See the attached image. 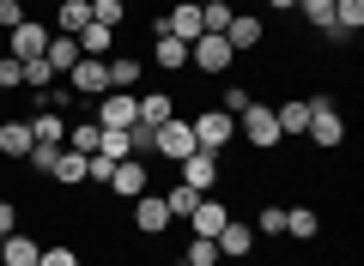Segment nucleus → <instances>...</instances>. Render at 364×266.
<instances>
[{
    "label": "nucleus",
    "mask_w": 364,
    "mask_h": 266,
    "mask_svg": "<svg viewBox=\"0 0 364 266\" xmlns=\"http://www.w3.org/2000/svg\"><path fill=\"white\" fill-rule=\"evenodd\" d=\"M13 230H18V206L0 200V236H13Z\"/></svg>",
    "instance_id": "nucleus-42"
},
{
    "label": "nucleus",
    "mask_w": 364,
    "mask_h": 266,
    "mask_svg": "<svg viewBox=\"0 0 364 266\" xmlns=\"http://www.w3.org/2000/svg\"><path fill=\"white\" fill-rule=\"evenodd\" d=\"M122 18H128V0H91V25L122 31Z\"/></svg>",
    "instance_id": "nucleus-30"
},
{
    "label": "nucleus",
    "mask_w": 364,
    "mask_h": 266,
    "mask_svg": "<svg viewBox=\"0 0 364 266\" xmlns=\"http://www.w3.org/2000/svg\"><path fill=\"white\" fill-rule=\"evenodd\" d=\"M25 25V0H0V31Z\"/></svg>",
    "instance_id": "nucleus-41"
},
{
    "label": "nucleus",
    "mask_w": 364,
    "mask_h": 266,
    "mask_svg": "<svg viewBox=\"0 0 364 266\" xmlns=\"http://www.w3.org/2000/svg\"><path fill=\"white\" fill-rule=\"evenodd\" d=\"M109 194H116V200H140V194H152V164H146V157H122L116 176H109Z\"/></svg>",
    "instance_id": "nucleus-7"
},
{
    "label": "nucleus",
    "mask_w": 364,
    "mask_h": 266,
    "mask_svg": "<svg viewBox=\"0 0 364 266\" xmlns=\"http://www.w3.org/2000/svg\"><path fill=\"white\" fill-rule=\"evenodd\" d=\"M31 140H37V145H67L61 109H37V115H31Z\"/></svg>",
    "instance_id": "nucleus-18"
},
{
    "label": "nucleus",
    "mask_w": 364,
    "mask_h": 266,
    "mask_svg": "<svg viewBox=\"0 0 364 266\" xmlns=\"http://www.w3.org/2000/svg\"><path fill=\"white\" fill-rule=\"evenodd\" d=\"M97 152H104L109 164H122V157H134V140H128V127H104V140H97Z\"/></svg>",
    "instance_id": "nucleus-27"
},
{
    "label": "nucleus",
    "mask_w": 364,
    "mask_h": 266,
    "mask_svg": "<svg viewBox=\"0 0 364 266\" xmlns=\"http://www.w3.org/2000/svg\"><path fill=\"white\" fill-rule=\"evenodd\" d=\"M61 85L73 91V97H91V103H97V97L109 91V67L97 61V55H79V61H73V73H67Z\"/></svg>",
    "instance_id": "nucleus-5"
},
{
    "label": "nucleus",
    "mask_w": 364,
    "mask_h": 266,
    "mask_svg": "<svg viewBox=\"0 0 364 266\" xmlns=\"http://www.w3.org/2000/svg\"><path fill=\"white\" fill-rule=\"evenodd\" d=\"M249 103H255V91H249V85H225V91H219V109H225V115H243Z\"/></svg>",
    "instance_id": "nucleus-36"
},
{
    "label": "nucleus",
    "mask_w": 364,
    "mask_h": 266,
    "mask_svg": "<svg viewBox=\"0 0 364 266\" xmlns=\"http://www.w3.org/2000/svg\"><path fill=\"white\" fill-rule=\"evenodd\" d=\"M188 127H195V152H225L237 140V115H225V109H200Z\"/></svg>",
    "instance_id": "nucleus-4"
},
{
    "label": "nucleus",
    "mask_w": 364,
    "mask_h": 266,
    "mask_svg": "<svg viewBox=\"0 0 364 266\" xmlns=\"http://www.w3.org/2000/svg\"><path fill=\"white\" fill-rule=\"evenodd\" d=\"M316 230H322V218H316L310 206H286V236H298V242H310Z\"/></svg>",
    "instance_id": "nucleus-25"
},
{
    "label": "nucleus",
    "mask_w": 364,
    "mask_h": 266,
    "mask_svg": "<svg viewBox=\"0 0 364 266\" xmlns=\"http://www.w3.org/2000/svg\"><path fill=\"white\" fill-rule=\"evenodd\" d=\"M37 254H43V242L25 236V230H13V236L0 242V266H37Z\"/></svg>",
    "instance_id": "nucleus-17"
},
{
    "label": "nucleus",
    "mask_w": 364,
    "mask_h": 266,
    "mask_svg": "<svg viewBox=\"0 0 364 266\" xmlns=\"http://www.w3.org/2000/svg\"><path fill=\"white\" fill-rule=\"evenodd\" d=\"M182 266H219V248H213V236H188V248H182Z\"/></svg>",
    "instance_id": "nucleus-33"
},
{
    "label": "nucleus",
    "mask_w": 364,
    "mask_h": 266,
    "mask_svg": "<svg viewBox=\"0 0 364 266\" xmlns=\"http://www.w3.org/2000/svg\"><path fill=\"white\" fill-rule=\"evenodd\" d=\"M225 43H231V55H255L261 43H267V25H261L255 13H237L231 25H225Z\"/></svg>",
    "instance_id": "nucleus-11"
},
{
    "label": "nucleus",
    "mask_w": 364,
    "mask_h": 266,
    "mask_svg": "<svg viewBox=\"0 0 364 266\" xmlns=\"http://www.w3.org/2000/svg\"><path fill=\"white\" fill-rule=\"evenodd\" d=\"M37 266H79V254L61 242V248H43V254H37Z\"/></svg>",
    "instance_id": "nucleus-40"
},
{
    "label": "nucleus",
    "mask_w": 364,
    "mask_h": 266,
    "mask_svg": "<svg viewBox=\"0 0 364 266\" xmlns=\"http://www.w3.org/2000/svg\"><path fill=\"white\" fill-rule=\"evenodd\" d=\"M170 115H176V103H170L164 91H152V97H140V121H146V127H164Z\"/></svg>",
    "instance_id": "nucleus-29"
},
{
    "label": "nucleus",
    "mask_w": 364,
    "mask_h": 266,
    "mask_svg": "<svg viewBox=\"0 0 364 266\" xmlns=\"http://www.w3.org/2000/svg\"><path fill=\"white\" fill-rule=\"evenodd\" d=\"M213 248H219V260H249V254H255V224L225 218V230L213 236Z\"/></svg>",
    "instance_id": "nucleus-10"
},
{
    "label": "nucleus",
    "mask_w": 364,
    "mask_h": 266,
    "mask_svg": "<svg viewBox=\"0 0 364 266\" xmlns=\"http://www.w3.org/2000/svg\"><path fill=\"white\" fill-rule=\"evenodd\" d=\"M85 25H91V0H61V31L67 37H79Z\"/></svg>",
    "instance_id": "nucleus-32"
},
{
    "label": "nucleus",
    "mask_w": 364,
    "mask_h": 266,
    "mask_svg": "<svg viewBox=\"0 0 364 266\" xmlns=\"http://www.w3.org/2000/svg\"><path fill=\"white\" fill-rule=\"evenodd\" d=\"M195 6H200V0H195Z\"/></svg>",
    "instance_id": "nucleus-45"
},
{
    "label": "nucleus",
    "mask_w": 364,
    "mask_h": 266,
    "mask_svg": "<svg viewBox=\"0 0 364 266\" xmlns=\"http://www.w3.org/2000/svg\"><path fill=\"white\" fill-rule=\"evenodd\" d=\"M109 91H134V85H140V73H146V67H140V55H109Z\"/></svg>",
    "instance_id": "nucleus-20"
},
{
    "label": "nucleus",
    "mask_w": 364,
    "mask_h": 266,
    "mask_svg": "<svg viewBox=\"0 0 364 266\" xmlns=\"http://www.w3.org/2000/svg\"><path fill=\"white\" fill-rule=\"evenodd\" d=\"M55 157H61V145H31V157H25V164L37 170L43 182H49V176H55Z\"/></svg>",
    "instance_id": "nucleus-38"
},
{
    "label": "nucleus",
    "mask_w": 364,
    "mask_h": 266,
    "mask_svg": "<svg viewBox=\"0 0 364 266\" xmlns=\"http://www.w3.org/2000/svg\"><path fill=\"white\" fill-rule=\"evenodd\" d=\"M304 133H310V145L334 152V145L346 140V115H340V103H334V97H316V103H310V127H304Z\"/></svg>",
    "instance_id": "nucleus-2"
},
{
    "label": "nucleus",
    "mask_w": 364,
    "mask_h": 266,
    "mask_svg": "<svg viewBox=\"0 0 364 266\" xmlns=\"http://www.w3.org/2000/svg\"><path fill=\"white\" fill-rule=\"evenodd\" d=\"M231 18H237L231 0H200V25H207L213 37H225V25H231Z\"/></svg>",
    "instance_id": "nucleus-26"
},
{
    "label": "nucleus",
    "mask_w": 364,
    "mask_h": 266,
    "mask_svg": "<svg viewBox=\"0 0 364 266\" xmlns=\"http://www.w3.org/2000/svg\"><path fill=\"white\" fill-rule=\"evenodd\" d=\"M43 61H49L55 67V73H73V61H79V37H67V31H55V37H49V49H43Z\"/></svg>",
    "instance_id": "nucleus-19"
},
{
    "label": "nucleus",
    "mask_w": 364,
    "mask_h": 266,
    "mask_svg": "<svg viewBox=\"0 0 364 266\" xmlns=\"http://www.w3.org/2000/svg\"><path fill=\"white\" fill-rule=\"evenodd\" d=\"M109 49H116V31H104V25H85V31H79V55L109 61Z\"/></svg>",
    "instance_id": "nucleus-24"
},
{
    "label": "nucleus",
    "mask_w": 364,
    "mask_h": 266,
    "mask_svg": "<svg viewBox=\"0 0 364 266\" xmlns=\"http://www.w3.org/2000/svg\"><path fill=\"white\" fill-rule=\"evenodd\" d=\"M273 121H279V133H304V127H310V103H304V97L273 103Z\"/></svg>",
    "instance_id": "nucleus-21"
},
{
    "label": "nucleus",
    "mask_w": 364,
    "mask_h": 266,
    "mask_svg": "<svg viewBox=\"0 0 364 266\" xmlns=\"http://www.w3.org/2000/svg\"><path fill=\"white\" fill-rule=\"evenodd\" d=\"M170 224H176V218H170L164 194H140V200H134V230H140V236H164Z\"/></svg>",
    "instance_id": "nucleus-9"
},
{
    "label": "nucleus",
    "mask_w": 364,
    "mask_h": 266,
    "mask_svg": "<svg viewBox=\"0 0 364 266\" xmlns=\"http://www.w3.org/2000/svg\"><path fill=\"white\" fill-rule=\"evenodd\" d=\"M231 61H237V55H231V43H225V37H213V31L188 43V67H195L200 79H225V73H231Z\"/></svg>",
    "instance_id": "nucleus-3"
},
{
    "label": "nucleus",
    "mask_w": 364,
    "mask_h": 266,
    "mask_svg": "<svg viewBox=\"0 0 364 266\" xmlns=\"http://www.w3.org/2000/svg\"><path fill=\"white\" fill-rule=\"evenodd\" d=\"M31 121H0V157H13V164H25L31 157Z\"/></svg>",
    "instance_id": "nucleus-16"
},
{
    "label": "nucleus",
    "mask_w": 364,
    "mask_h": 266,
    "mask_svg": "<svg viewBox=\"0 0 364 266\" xmlns=\"http://www.w3.org/2000/svg\"><path fill=\"white\" fill-rule=\"evenodd\" d=\"M0 97H6V91H0Z\"/></svg>",
    "instance_id": "nucleus-44"
},
{
    "label": "nucleus",
    "mask_w": 364,
    "mask_h": 266,
    "mask_svg": "<svg viewBox=\"0 0 364 266\" xmlns=\"http://www.w3.org/2000/svg\"><path fill=\"white\" fill-rule=\"evenodd\" d=\"M97 140H104V127H97V121H73V127H67V152H79V157L97 152Z\"/></svg>",
    "instance_id": "nucleus-23"
},
{
    "label": "nucleus",
    "mask_w": 364,
    "mask_h": 266,
    "mask_svg": "<svg viewBox=\"0 0 364 266\" xmlns=\"http://www.w3.org/2000/svg\"><path fill=\"white\" fill-rule=\"evenodd\" d=\"M25 85L43 97V91H55V85H61V73H55L49 61H25Z\"/></svg>",
    "instance_id": "nucleus-34"
},
{
    "label": "nucleus",
    "mask_w": 364,
    "mask_h": 266,
    "mask_svg": "<svg viewBox=\"0 0 364 266\" xmlns=\"http://www.w3.org/2000/svg\"><path fill=\"white\" fill-rule=\"evenodd\" d=\"M49 182H61V188H85V157L61 145V157H55V176H49Z\"/></svg>",
    "instance_id": "nucleus-22"
},
{
    "label": "nucleus",
    "mask_w": 364,
    "mask_h": 266,
    "mask_svg": "<svg viewBox=\"0 0 364 266\" xmlns=\"http://www.w3.org/2000/svg\"><path fill=\"white\" fill-rule=\"evenodd\" d=\"M176 170H182V182L195 194H213V182H219V152H188Z\"/></svg>",
    "instance_id": "nucleus-13"
},
{
    "label": "nucleus",
    "mask_w": 364,
    "mask_h": 266,
    "mask_svg": "<svg viewBox=\"0 0 364 266\" xmlns=\"http://www.w3.org/2000/svg\"><path fill=\"white\" fill-rule=\"evenodd\" d=\"M237 140H249L255 152H273V145L286 140V133H279V121H273V103H249V109L237 115Z\"/></svg>",
    "instance_id": "nucleus-1"
},
{
    "label": "nucleus",
    "mask_w": 364,
    "mask_h": 266,
    "mask_svg": "<svg viewBox=\"0 0 364 266\" xmlns=\"http://www.w3.org/2000/svg\"><path fill=\"white\" fill-rule=\"evenodd\" d=\"M195 152V127L188 121H176V115H170L164 127H158V157H170V164H182V157Z\"/></svg>",
    "instance_id": "nucleus-14"
},
{
    "label": "nucleus",
    "mask_w": 364,
    "mask_h": 266,
    "mask_svg": "<svg viewBox=\"0 0 364 266\" xmlns=\"http://www.w3.org/2000/svg\"><path fill=\"white\" fill-rule=\"evenodd\" d=\"M334 31L358 37V31H364V0H334Z\"/></svg>",
    "instance_id": "nucleus-28"
},
{
    "label": "nucleus",
    "mask_w": 364,
    "mask_h": 266,
    "mask_svg": "<svg viewBox=\"0 0 364 266\" xmlns=\"http://www.w3.org/2000/svg\"><path fill=\"white\" fill-rule=\"evenodd\" d=\"M164 206H170V218H188L200 206V194L188 188V182H170V194H164Z\"/></svg>",
    "instance_id": "nucleus-31"
},
{
    "label": "nucleus",
    "mask_w": 364,
    "mask_h": 266,
    "mask_svg": "<svg viewBox=\"0 0 364 266\" xmlns=\"http://www.w3.org/2000/svg\"><path fill=\"white\" fill-rule=\"evenodd\" d=\"M18 85H25V61L0 55V91H18Z\"/></svg>",
    "instance_id": "nucleus-39"
},
{
    "label": "nucleus",
    "mask_w": 364,
    "mask_h": 266,
    "mask_svg": "<svg viewBox=\"0 0 364 266\" xmlns=\"http://www.w3.org/2000/svg\"><path fill=\"white\" fill-rule=\"evenodd\" d=\"M255 236H286V206H261V218H255Z\"/></svg>",
    "instance_id": "nucleus-37"
},
{
    "label": "nucleus",
    "mask_w": 364,
    "mask_h": 266,
    "mask_svg": "<svg viewBox=\"0 0 364 266\" xmlns=\"http://www.w3.org/2000/svg\"><path fill=\"white\" fill-rule=\"evenodd\" d=\"M164 31H170L176 43H195V37H207V25H200V6H195V0H176V6L164 13Z\"/></svg>",
    "instance_id": "nucleus-15"
},
{
    "label": "nucleus",
    "mask_w": 364,
    "mask_h": 266,
    "mask_svg": "<svg viewBox=\"0 0 364 266\" xmlns=\"http://www.w3.org/2000/svg\"><path fill=\"white\" fill-rule=\"evenodd\" d=\"M225 218H231V206H225L219 194H200V206H195L188 218H182V224L195 230V236H219V230H225Z\"/></svg>",
    "instance_id": "nucleus-12"
},
{
    "label": "nucleus",
    "mask_w": 364,
    "mask_h": 266,
    "mask_svg": "<svg viewBox=\"0 0 364 266\" xmlns=\"http://www.w3.org/2000/svg\"><path fill=\"white\" fill-rule=\"evenodd\" d=\"M140 121V97L134 91H104L97 97V127H134Z\"/></svg>",
    "instance_id": "nucleus-8"
},
{
    "label": "nucleus",
    "mask_w": 364,
    "mask_h": 266,
    "mask_svg": "<svg viewBox=\"0 0 364 266\" xmlns=\"http://www.w3.org/2000/svg\"><path fill=\"white\" fill-rule=\"evenodd\" d=\"M49 37H55L49 25H37V18H25V25H13V31H6V55H13V61H43V49H49Z\"/></svg>",
    "instance_id": "nucleus-6"
},
{
    "label": "nucleus",
    "mask_w": 364,
    "mask_h": 266,
    "mask_svg": "<svg viewBox=\"0 0 364 266\" xmlns=\"http://www.w3.org/2000/svg\"><path fill=\"white\" fill-rule=\"evenodd\" d=\"M298 6H304V18L316 25V37H322V31H334V0H298Z\"/></svg>",
    "instance_id": "nucleus-35"
},
{
    "label": "nucleus",
    "mask_w": 364,
    "mask_h": 266,
    "mask_svg": "<svg viewBox=\"0 0 364 266\" xmlns=\"http://www.w3.org/2000/svg\"><path fill=\"white\" fill-rule=\"evenodd\" d=\"M0 242H6V236H0Z\"/></svg>",
    "instance_id": "nucleus-46"
},
{
    "label": "nucleus",
    "mask_w": 364,
    "mask_h": 266,
    "mask_svg": "<svg viewBox=\"0 0 364 266\" xmlns=\"http://www.w3.org/2000/svg\"><path fill=\"white\" fill-rule=\"evenodd\" d=\"M267 6H273V13H291V6H298V0H267Z\"/></svg>",
    "instance_id": "nucleus-43"
}]
</instances>
